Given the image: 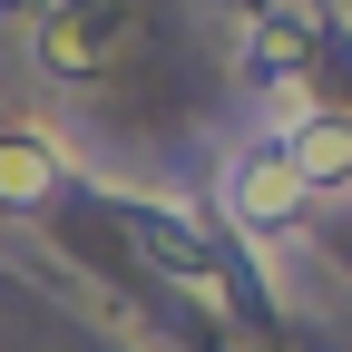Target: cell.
I'll return each instance as SVG.
<instances>
[{"label": "cell", "mask_w": 352, "mask_h": 352, "mask_svg": "<svg viewBox=\"0 0 352 352\" xmlns=\"http://www.w3.org/2000/svg\"><path fill=\"white\" fill-rule=\"evenodd\" d=\"M127 235H138V254L157 264V274H166L176 294H196L206 314H235V303H245L235 264L215 254V245H206V235L186 226V215H166V206H127Z\"/></svg>", "instance_id": "6da1fadb"}, {"label": "cell", "mask_w": 352, "mask_h": 352, "mask_svg": "<svg viewBox=\"0 0 352 352\" xmlns=\"http://www.w3.org/2000/svg\"><path fill=\"white\" fill-rule=\"evenodd\" d=\"M274 157H284V176L303 186V206H314V196H352V118L303 108L284 138H274Z\"/></svg>", "instance_id": "7a4b0ae2"}, {"label": "cell", "mask_w": 352, "mask_h": 352, "mask_svg": "<svg viewBox=\"0 0 352 352\" xmlns=\"http://www.w3.org/2000/svg\"><path fill=\"white\" fill-rule=\"evenodd\" d=\"M226 215H235V226H254V235H274V226H294V215H303V186L284 176L274 147H245V157L226 166Z\"/></svg>", "instance_id": "3957f363"}, {"label": "cell", "mask_w": 352, "mask_h": 352, "mask_svg": "<svg viewBox=\"0 0 352 352\" xmlns=\"http://www.w3.org/2000/svg\"><path fill=\"white\" fill-rule=\"evenodd\" d=\"M50 186H59L50 147H39V138H0V196H10V206H39Z\"/></svg>", "instance_id": "277c9868"}]
</instances>
